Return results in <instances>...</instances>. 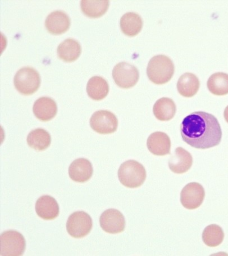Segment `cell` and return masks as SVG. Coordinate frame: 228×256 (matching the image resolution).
Segmentation results:
<instances>
[{"instance_id": "6da1fadb", "label": "cell", "mask_w": 228, "mask_h": 256, "mask_svg": "<svg viewBox=\"0 0 228 256\" xmlns=\"http://www.w3.org/2000/svg\"><path fill=\"white\" fill-rule=\"evenodd\" d=\"M180 133L184 142L199 150L219 145L222 138L217 118L204 112H195L184 118L180 125Z\"/></svg>"}, {"instance_id": "7a4b0ae2", "label": "cell", "mask_w": 228, "mask_h": 256, "mask_svg": "<svg viewBox=\"0 0 228 256\" xmlns=\"http://www.w3.org/2000/svg\"><path fill=\"white\" fill-rule=\"evenodd\" d=\"M174 69V64L170 58L165 55H157L148 62L147 76L155 84H164L173 78Z\"/></svg>"}, {"instance_id": "3957f363", "label": "cell", "mask_w": 228, "mask_h": 256, "mask_svg": "<svg viewBox=\"0 0 228 256\" xmlns=\"http://www.w3.org/2000/svg\"><path fill=\"white\" fill-rule=\"evenodd\" d=\"M119 180L125 187L137 188L143 184L146 178L145 167L139 162L129 160L123 162L118 170Z\"/></svg>"}, {"instance_id": "277c9868", "label": "cell", "mask_w": 228, "mask_h": 256, "mask_svg": "<svg viewBox=\"0 0 228 256\" xmlns=\"http://www.w3.org/2000/svg\"><path fill=\"white\" fill-rule=\"evenodd\" d=\"M14 83L17 90L21 94L30 96L38 90L41 78L39 73L34 68H23L16 74Z\"/></svg>"}, {"instance_id": "5b68a950", "label": "cell", "mask_w": 228, "mask_h": 256, "mask_svg": "<svg viewBox=\"0 0 228 256\" xmlns=\"http://www.w3.org/2000/svg\"><path fill=\"white\" fill-rule=\"evenodd\" d=\"M26 246L25 237L20 232L8 230L1 234L2 256H22L25 252Z\"/></svg>"}, {"instance_id": "8992f818", "label": "cell", "mask_w": 228, "mask_h": 256, "mask_svg": "<svg viewBox=\"0 0 228 256\" xmlns=\"http://www.w3.org/2000/svg\"><path fill=\"white\" fill-rule=\"evenodd\" d=\"M93 226L91 217L85 212H76L71 214L67 222V230L70 236L81 238L90 234Z\"/></svg>"}, {"instance_id": "52a82bcc", "label": "cell", "mask_w": 228, "mask_h": 256, "mask_svg": "<svg viewBox=\"0 0 228 256\" xmlns=\"http://www.w3.org/2000/svg\"><path fill=\"white\" fill-rule=\"evenodd\" d=\"M112 76L116 84L123 89H129L136 86L139 78L137 68L125 62L116 65Z\"/></svg>"}, {"instance_id": "ba28073f", "label": "cell", "mask_w": 228, "mask_h": 256, "mask_svg": "<svg viewBox=\"0 0 228 256\" xmlns=\"http://www.w3.org/2000/svg\"><path fill=\"white\" fill-rule=\"evenodd\" d=\"M91 128L97 133L110 134L115 132L118 126V120L111 112L100 110L96 112L90 119Z\"/></svg>"}, {"instance_id": "9c48e42d", "label": "cell", "mask_w": 228, "mask_h": 256, "mask_svg": "<svg viewBox=\"0 0 228 256\" xmlns=\"http://www.w3.org/2000/svg\"><path fill=\"white\" fill-rule=\"evenodd\" d=\"M205 192L203 186L197 182L186 185L180 194V202L182 206L189 210H194L201 206Z\"/></svg>"}, {"instance_id": "30bf717a", "label": "cell", "mask_w": 228, "mask_h": 256, "mask_svg": "<svg viewBox=\"0 0 228 256\" xmlns=\"http://www.w3.org/2000/svg\"><path fill=\"white\" fill-rule=\"evenodd\" d=\"M100 224L102 229L109 234H120L125 230V218L119 210L114 208L108 209L101 214Z\"/></svg>"}, {"instance_id": "8fae6325", "label": "cell", "mask_w": 228, "mask_h": 256, "mask_svg": "<svg viewBox=\"0 0 228 256\" xmlns=\"http://www.w3.org/2000/svg\"><path fill=\"white\" fill-rule=\"evenodd\" d=\"M71 26V20L66 13L61 10L51 12L46 18L45 26L50 34L59 35L64 34Z\"/></svg>"}, {"instance_id": "7c38bea8", "label": "cell", "mask_w": 228, "mask_h": 256, "mask_svg": "<svg viewBox=\"0 0 228 256\" xmlns=\"http://www.w3.org/2000/svg\"><path fill=\"white\" fill-rule=\"evenodd\" d=\"M35 208L37 215L46 220H55L60 212L57 200L49 195H45L37 200Z\"/></svg>"}, {"instance_id": "4fadbf2b", "label": "cell", "mask_w": 228, "mask_h": 256, "mask_svg": "<svg viewBox=\"0 0 228 256\" xmlns=\"http://www.w3.org/2000/svg\"><path fill=\"white\" fill-rule=\"evenodd\" d=\"M193 158L190 154L182 148H176L175 154L169 160L170 170L176 174H182L191 168Z\"/></svg>"}, {"instance_id": "5bb4252c", "label": "cell", "mask_w": 228, "mask_h": 256, "mask_svg": "<svg viewBox=\"0 0 228 256\" xmlns=\"http://www.w3.org/2000/svg\"><path fill=\"white\" fill-rule=\"evenodd\" d=\"M147 146L149 151L155 156H164L170 153V139L164 132L151 134L147 139Z\"/></svg>"}, {"instance_id": "9a60e30c", "label": "cell", "mask_w": 228, "mask_h": 256, "mask_svg": "<svg viewBox=\"0 0 228 256\" xmlns=\"http://www.w3.org/2000/svg\"><path fill=\"white\" fill-rule=\"evenodd\" d=\"M91 162L85 158H80L72 162L69 168V175L77 182L83 183L89 180L93 174Z\"/></svg>"}, {"instance_id": "2e32d148", "label": "cell", "mask_w": 228, "mask_h": 256, "mask_svg": "<svg viewBox=\"0 0 228 256\" xmlns=\"http://www.w3.org/2000/svg\"><path fill=\"white\" fill-rule=\"evenodd\" d=\"M33 110L37 118L43 121H48L57 114L58 106L54 100L44 96L40 98L35 102Z\"/></svg>"}, {"instance_id": "e0dca14e", "label": "cell", "mask_w": 228, "mask_h": 256, "mask_svg": "<svg viewBox=\"0 0 228 256\" xmlns=\"http://www.w3.org/2000/svg\"><path fill=\"white\" fill-rule=\"evenodd\" d=\"M120 25L124 34L133 37L138 34L141 31L143 20L138 14L129 12L125 14L121 18Z\"/></svg>"}, {"instance_id": "ac0fdd59", "label": "cell", "mask_w": 228, "mask_h": 256, "mask_svg": "<svg viewBox=\"0 0 228 256\" xmlns=\"http://www.w3.org/2000/svg\"><path fill=\"white\" fill-rule=\"evenodd\" d=\"M82 48L78 41L71 38L65 40L60 44L57 52L59 58L65 62H73L80 57Z\"/></svg>"}, {"instance_id": "d6986e66", "label": "cell", "mask_w": 228, "mask_h": 256, "mask_svg": "<svg viewBox=\"0 0 228 256\" xmlns=\"http://www.w3.org/2000/svg\"><path fill=\"white\" fill-rule=\"evenodd\" d=\"M87 92L91 99L95 100H102L108 96L109 92V84L101 76L92 77L88 82Z\"/></svg>"}, {"instance_id": "ffe728a7", "label": "cell", "mask_w": 228, "mask_h": 256, "mask_svg": "<svg viewBox=\"0 0 228 256\" xmlns=\"http://www.w3.org/2000/svg\"><path fill=\"white\" fill-rule=\"evenodd\" d=\"M200 82L198 78L193 74L187 72L181 76L177 82V90L181 96L190 98L196 94Z\"/></svg>"}, {"instance_id": "44dd1931", "label": "cell", "mask_w": 228, "mask_h": 256, "mask_svg": "<svg viewBox=\"0 0 228 256\" xmlns=\"http://www.w3.org/2000/svg\"><path fill=\"white\" fill-rule=\"evenodd\" d=\"M176 110L174 102L169 98H162L157 100L153 108V112L155 118L161 121L173 119Z\"/></svg>"}, {"instance_id": "7402d4cb", "label": "cell", "mask_w": 228, "mask_h": 256, "mask_svg": "<svg viewBox=\"0 0 228 256\" xmlns=\"http://www.w3.org/2000/svg\"><path fill=\"white\" fill-rule=\"evenodd\" d=\"M29 146L37 151H43L48 148L51 143L50 134L43 128L33 130L27 136Z\"/></svg>"}, {"instance_id": "603a6c76", "label": "cell", "mask_w": 228, "mask_h": 256, "mask_svg": "<svg viewBox=\"0 0 228 256\" xmlns=\"http://www.w3.org/2000/svg\"><path fill=\"white\" fill-rule=\"evenodd\" d=\"M109 6L108 0H88L81 2V7L84 14L90 18H99L105 14Z\"/></svg>"}, {"instance_id": "cb8c5ba5", "label": "cell", "mask_w": 228, "mask_h": 256, "mask_svg": "<svg viewBox=\"0 0 228 256\" xmlns=\"http://www.w3.org/2000/svg\"><path fill=\"white\" fill-rule=\"evenodd\" d=\"M209 91L213 95L221 96L228 94V75L224 72L213 74L207 81Z\"/></svg>"}, {"instance_id": "d4e9b609", "label": "cell", "mask_w": 228, "mask_h": 256, "mask_svg": "<svg viewBox=\"0 0 228 256\" xmlns=\"http://www.w3.org/2000/svg\"><path fill=\"white\" fill-rule=\"evenodd\" d=\"M224 234L222 228L216 224H211L206 227L202 234L204 244L210 248L219 246L224 240Z\"/></svg>"}, {"instance_id": "484cf974", "label": "cell", "mask_w": 228, "mask_h": 256, "mask_svg": "<svg viewBox=\"0 0 228 256\" xmlns=\"http://www.w3.org/2000/svg\"><path fill=\"white\" fill-rule=\"evenodd\" d=\"M224 116L225 120H226V122L228 123V106L226 107V108L225 109L224 112Z\"/></svg>"}]
</instances>
